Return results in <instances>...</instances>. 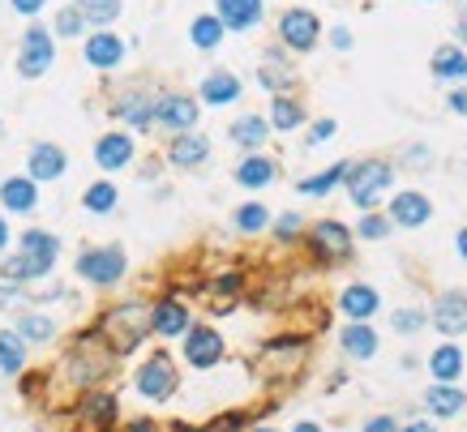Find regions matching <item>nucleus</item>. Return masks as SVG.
Instances as JSON below:
<instances>
[{"label":"nucleus","mask_w":467,"mask_h":432,"mask_svg":"<svg viewBox=\"0 0 467 432\" xmlns=\"http://www.w3.org/2000/svg\"><path fill=\"white\" fill-rule=\"evenodd\" d=\"M99 330H103V342L112 347V356H129L154 330V304L124 300V304H116V309H107L99 317Z\"/></svg>","instance_id":"nucleus-1"},{"label":"nucleus","mask_w":467,"mask_h":432,"mask_svg":"<svg viewBox=\"0 0 467 432\" xmlns=\"http://www.w3.org/2000/svg\"><path fill=\"white\" fill-rule=\"evenodd\" d=\"M391 180H394L391 163H382V159H365V163H356V168L347 171V197H352L365 215H373V206L382 201V192L391 189Z\"/></svg>","instance_id":"nucleus-2"},{"label":"nucleus","mask_w":467,"mask_h":432,"mask_svg":"<svg viewBox=\"0 0 467 432\" xmlns=\"http://www.w3.org/2000/svg\"><path fill=\"white\" fill-rule=\"evenodd\" d=\"M77 279H86L91 287H116L124 279V248L121 244L82 248V257H77Z\"/></svg>","instance_id":"nucleus-3"},{"label":"nucleus","mask_w":467,"mask_h":432,"mask_svg":"<svg viewBox=\"0 0 467 432\" xmlns=\"http://www.w3.org/2000/svg\"><path fill=\"white\" fill-rule=\"evenodd\" d=\"M133 385L138 394L150 398V403H163L176 394V364L168 360V351H154L150 360H142V368L133 373Z\"/></svg>","instance_id":"nucleus-4"},{"label":"nucleus","mask_w":467,"mask_h":432,"mask_svg":"<svg viewBox=\"0 0 467 432\" xmlns=\"http://www.w3.org/2000/svg\"><path fill=\"white\" fill-rule=\"evenodd\" d=\"M56 60V43H51V30L44 26H30L22 35V48H18V73L22 77H44Z\"/></svg>","instance_id":"nucleus-5"},{"label":"nucleus","mask_w":467,"mask_h":432,"mask_svg":"<svg viewBox=\"0 0 467 432\" xmlns=\"http://www.w3.org/2000/svg\"><path fill=\"white\" fill-rule=\"evenodd\" d=\"M318 35H321V22L309 9H288V13L279 18V39L292 51H313Z\"/></svg>","instance_id":"nucleus-6"},{"label":"nucleus","mask_w":467,"mask_h":432,"mask_svg":"<svg viewBox=\"0 0 467 432\" xmlns=\"http://www.w3.org/2000/svg\"><path fill=\"white\" fill-rule=\"evenodd\" d=\"M309 248L318 253L321 262H339L352 253V232H347L344 223H335V218H321L313 223V232H309Z\"/></svg>","instance_id":"nucleus-7"},{"label":"nucleus","mask_w":467,"mask_h":432,"mask_svg":"<svg viewBox=\"0 0 467 432\" xmlns=\"http://www.w3.org/2000/svg\"><path fill=\"white\" fill-rule=\"evenodd\" d=\"M18 253L30 262L35 279H44V274H51V265L60 257V240L51 232H44V227H30V232H22V248Z\"/></svg>","instance_id":"nucleus-8"},{"label":"nucleus","mask_w":467,"mask_h":432,"mask_svg":"<svg viewBox=\"0 0 467 432\" xmlns=\"http://www.w3.org/2000/svg\"><path fill=\"white\" fill-rule=\"evenodd\" d=\"M69 168V159H65V150L56 142H35L30 145V154H26V176L35 180V185H48V180H60Z\"/></svg>","instance_id":"nucleus-9"},{"label":"nucleus","mask_w":467,"mask_h":432,"mask_svg":"<svg viewBox=\"0 0 467 432\" xmlns=\"http://www.w3.org/2000/svg\"><path fill=\"white\" fill-rule=\"evenodd\" d=\"M154 124H163L172 133H194L197 103L189 95H159L154 98Z\"/></svg>","instance_id":"nucleus-10"},{"label":"nucleus","mask_w":467,"mask_h":432,"mask_svg":"<svg viewBox=\"0 0 467 432\" xmlns=\"http://www.w3.org/2000/svg\"><path fill=\"white\" fill-rule=\"evenodd\" d=\"M185 360L194 364V368H215L223 360V338L210 326H194L185 334Z\"/></svg>","instance_id":"nucleus-11"},{"label":"nucleus","mask_w":467,"mask_h":432,"mask_svg":"<svg viewBox=\"0 0 467 432\" xmlns=\"http://www.w3.org/2000/svg\"><path fill=\"white\" fill-rule=\"evenodd\" d=\"M433 326L446 338L467 334V291H446L442 300L433 304Z\"/></svg>","instance_id":"nucleus-12"},{"label":"nucleus","mask_w":467,"mask_h":432,"mask_svg":"<svg viewBox=\"0 0 467 432\" xmlns=\"http://www.w3.org/2000/svg\"><path fill=\"white\" fill-rule=\"evenodd\" d=\"M82 56H86V65H91V69H116V65L124 60L121 35H112V30H95V35L86 39Z\"/></svg>","instance_id":"nucleus-13"},{"label":"nucleus","mask_w":467,"mask_h":432,"mask_svg":"<svg viewBox=\"0 0 467 432\" xmlns=\"http://www.w3.org/2000/svg\"><path fill=\"white\" fill-rule=\"evenodd\" d=\"M77 420L91 432H107L116 424V398L103 394V389H91V394L82 398V407H77Z\"/></svg>","instance_id":"nucleus-14"},{"label":"nucleus","mask_w":467,"mask_h":432,"mask_svg":"<svg viewBox=\"0 0 467 432\" xmlns=\"http://www.w3.org/2000/svg\"><path fill=\"white\" fill-rule=\"evenodd\" d=\"M35 201H39V185H35L30 176H9V180L0 185V206H4V215H30Z\"/></svg>","instance_id":"nucleus-15"},{"label":"nucleus","mask_w":467,"mask_h":432,"mask_svg":"<svg viewBox=\"0 0 467 432\" xmlns=\"http://www.w3.org/2000/svg\"><path fill=\"white\" fill-rule=\"evenodd\" d=\"M133 159V137L129 133H103L95 142V163L103 171H121Z\"/></svg>","instance_id":"nucleus-16"},{"label":"nucleus","mask_w":467,"mask_h":432,"mask_svg":"<svg viewBox=\"0 0 467 432\" xmlns=\"http://www.w3.org/2000/svg\"><path fill=\"white\" fill-rule=\"evenodd\" d=\"M194 330V321H189V304H180V300H159L154 304V334L159 338H180Z\"/></svg>","instance_id":"nucleus-17"},{"label":"nucleus","mask_w":467,"mask_h":432,"mask_svg":"<svg viewBox=\"0 0 467 432\" xmlns=\"http://www.w3.org/2000/svg\"><path fill=\"white\" fill-rule=\"evenodd\" d=\"M429 218H433V206L424 192H399L391 201V223H399V227H424Z\"/></svg>","instance_id":"nucleus-18"},{"label":"nucleus","mask_w":467,"mask_h":432,"mask_svg":"<svg viewBox=\"0 0 467 432\" xmlns=\"http://www.w3.org/2000/svg\"><path fill=\"white\" fill-rule=\"evenodd\" d=\"M112 112H116L124 124H133L138 133H146L150 124H154V98L138 95V90H129V95H121L116 103H112Z\"/></svg>","instance_id":"nucleus-19"},{"label":"nucleus","mask_w":467,"mask_h":432,"mask_svg":"<svg viewBox=\"0 0 467 432\" xmlns=\"http://www.w3.org/2000/svg\"><path fill=\"white\" fill-rule=\"evenodd\" d=\"M339 309H344L352 321H369L373 312L382 309V295H377L369 283H352V287H344V295H339Z\"/></svg>","instance_id":"nucleus-20"},{"label":"nucleus","mask_w":467,"mask_h":432,"mask_svg":"<svg viewBox=\"0 0 467 432\" xmlns=\"http://www.w3.org/2000/svg\"><path fill=\"white\" fill-rule=\"evenodd\" d=\"M168 159H172L176 168H202V163L210 159V142H206L202 133H176Z\"/></svg>","instance_id":"nucleus-21"},{"label":"nucleus","mask_w":467,"mask_h":432,"mask_svg":"<svg viewBox=\"0 0 467 432\" xmlns=\"http://www.w3.org/2000/svg\"><path fill=\"white\" fill-rule=\"evenodd\" d=\"M463 364L467 356L455 347V342H442L433 356H429V373H433V381L438 385H455L459 381V373H463Z\"/></svg>","instance_id":"nucleus-22"},{"label":"nucleus","mask_w":467,"mask_h":432,"mask_svg":"<svg viewBox=\"0 0 467 432\" xmlns=\"http://www.w3.org/2000/svg\"><path fill=\"white\" fill-rule=\"evenodd\" d=\"M219 22L227 30H253L262 22V0H219Z\"/></svg>","instance_id":"nucleus-23"},{"label":"nucleus","mask_w":467,"mask_h":432,"mask_svg":"<svg viewBox=\"0 0 467 432\" xmlns=\"http://www.w3.org/2000/svg\"><path fill=\"white\" fill-rule=\"evenodd\" d=\"M202 98L206 103H215V107H227V103H236L241 98V77L227 69H215L206 82H202Z\"/></svg>","instance_id":"nucleus-24"},{"label":"nucleus","mask_w":467,"mask_h":432,"mask_svg":"<svg viewBox=\"0 0 467 432\" xmlns=\"http://www.w3.org/2000/svg\"><path fill=\"white\" fill-rule=\"evenodd\" d=\"M433 77L438 82H467V51H459V43H446L433 51Z\"/></svg>","instance_id":"nucleus-25"},{"label":"nucleus","mask_w":467,"mask_h":432,"mask_svg":"<svg viewBox=\"0 0 467 432\" xmlns=\"http://www.w3.org/2000/svg\"><path fill=\"white\" fill-rule=\"evenodd\" d=\"M424 407L433 411V415H442V420H450V415H459V411L467 407V394L459 385H429Z\"/></svg>","instance_id":"nucleus-26"},{"label":"nucleus","mask_w":467,"mask_h":432,"mask_svg":"<svg viewBox=\"0 0 467 432\" xmlns=\"http://www.w3.org/2000/svg\"><path fill=\"white\" fill-rule=\"evenodd\" d=\"M339 342H344V351L352 356V360H369V356H377V334H373L365 321H352L344 334H339Z\"/></svg>","instance_id":"nucleus-27"},{"label":"nucleus","mask_w":467,"mask_h":432,"mask_svg":"<svg viewBox=\"0 0 467 432\" xmlns=\"http://www.w3.org/2000/svg\"><path fill=\"white\" fill-rule=\"evenodd\" d=\"M22 364H26V338L18 330H0V373L18 377Z\"/></svg>","instance_id":"nucleus-28"},{"label":"nucleus","mask_w":467,"mask_h":432,"mask_svg":"<svg viewBox=\"0 0 467 432\" xmlns=\"http://www.w3.org/2000/svg\"><path fill=\"white\" fill-rule=\"evenodd\" d=\"M271 180H274V163L262 159V154H249L245 163L236 168V185H245V189H266Z\"/></svg>","instance_id":"nucleus-29"},{"label":"nucleus","mask_w":467,"mask_h":432,"mask_svg":"<svg viewBox=\"0 0 467 432\" xmlns=\"http://www.w3.org/2000/svg\"><path fill=\"white\" fill-rule=\"evenodd\" d=\"M223 30H227V26L219 22V13H202V18H194V26H189V39H194V48L210 51V48H219Z\"/></svg>","instance_id":"nucleus-30"},{"label":"nucleus","mask_w":467,"mask_h":432,"mask_svg":"<svg viewBox=\"0 0 467 432\" xmlns=\"http://www.w3.org/2000/svg\"><path fill=\"white\" fill-rule=\"evenodd\" d=\"M266 137H271V124L262 121V116H241V121L232 124V142L245 145V150H257Z\"/></svg>","instance_id":"nucleus-31"},{"label":"nucleus","mask_w":467,"mask_h":432,"mask_svg":"<svg viewBox=\"0 0 467 432\" xmlns=\"http://www.w3.org/2000/svg\"><path fill=\"white\" fill-rule=\"evenodd\" d=\"M116 201H121V192H116V185H107V180H95L91 189L82 192V206H86L91 215H112Z\"/></svg>","instance_id":"nucleus-32"},{"label":"nucleus","mask_w":467,"mask_h":432,"mask_svg":"<svg viewBox=\"0 0 467 432\" xmlns=\"http://www.w3.org/2000/svg\"><path fill=\"white\" fill-rule=\"evenodd\" d=\"M347 171H352V163H335V168H326L321 176H309V180H300L296 189L305 192V197H326V192L335 189L339 180H347Z\"/></svg>","instance_id":"nucleus-33"},{"label":"nucleus","mask_w":467,"mask_h":432,"mask_svg":"<svg viewBox=\"0 0 467 432\" xmlns=\"http://www.w3.org/2000/svg\"><path fill=\"white\" fill-rule=\"evenodd\" d=\"M18 334H22L26 342H51V338H56V321H51L48 312H22Z\"/></svg>","instance_id":"nucleus-34"},{"label":"nucleus","mask_w":467,"mask_h":432,"mask_svg":"<svg viewBox=\"0 0 467 432\" xmlns=\"http://www.w3.org/2000/svg\"><path fill=\"white\" fill-rule=\"evenodd\" d=\"M300 121H305V107H300L296 98H288V95L271 98V124L279 129V133H288V129H296Z\"/></svg>","instance_id":"nucleus-35"},{"label":"nucleus","mask_w":467,"mask_h":432,"mask_svg":"<svg viewBox=\"0 0 467 432\" xmlns=\"http://www.w3.org/2000/svg\"><path fill=\"white\" fill-rule=\"evenodd\" d=\"M262 86H271V90H288L292 86V69H288L283 56L266 51V60H262Z\"/></svg>","instance_id":"nucleus-36"},{"label":"nucleus","mask_w":467,"mask_h":432,"mask_svg":"<svg viewBox=\"0 0 467 432\" xmlns=\"http://www.w3.org/2000/svg\"><path fill=\"white\" fill-rule=\"evenodd\" d=\"M232 223H236V232L257 236V232L271 223V215H266V206H262V201H249V206H241V210H236V218H232Z\"/></svg>","instance_id":"nucleus-37"},{"label":"nucleus","mask_w":467,"mask_h":432,"mask_svg":"<svg viewBox=\"0 0 467 432\" xmlns=\"http://www.w3.org/2000/svg\"><path fill=\"white\" fill-rule=\"evenodd\" d=\"M74 4L86 13V22H95V26H107L121 18V0H74Z\"/></svg>","instance_id":"nucleus-38"},{"label":"nucleus","mask_w":467,"mask_h":432,"mask_svg":"<svg viewBox=\"0 0 467 432\" xmlns=\"http://www.w3.org/2000/svg\"><path fill=\"white\" fill-rule=\"evenodd\" d=\"M56 35H65V39H77L82 30H86V13L77 9V4H65L60 13H56V26H51Z\"/></svg>","instance_id":"nucleus-39"},{"label":"nucleus","mask_w":467,"mask_h":432,"mask_svg":"<svg viewBox=\"0 0 467 432\" xmlns=\"http://www.w3.org/2000/svg\"><path fill=\"white\" fill-rule=\"evenodd\" d=\"M391 218L386 215H365L360 223H356V236H365V240H386L391 236Z\"/></svg>","instance_id":"nucleus-40"},{"label":"nucleus","mask_w":467,"mask_h":432,"mask_svg":"<svg viewBox=\"0 0 467 432\" xmlns=\"http://www.w3.org/2000/svg\"><path fill=\"white\" fill-rule=\"evenodd\" d=\"M391 326L399 330V334H416V330H424V312L420 309H399L391 317Z\"/></svg>","instance_id":"nucleus-41"},{"label":"nucleus","mask_w":467,"mask_h":432,"mask_svg":"<svg viewBox=\"0 0 467 432\" xmlns=\"http://www.w3.org/2000/svg\"><path fill=\"white\" fill-rule=\"evenodd\" d=\"M274 232H279V240H296V232H300V215H283L274 223Z\"/></svg>","instance_id":"nucleus-42"},{"label":"nucleus","mask_w":467,"mask_h":432,"mask_svg":"<svg viewBox=\"0 0 467 432\" xmlns=\"http://www.w3.org/2000/svg\"><path fill=\"white\" fill-rule=\"evenodd\" d=\"M330 137H335V121L326 116V121L313 124V133H309V145H321V142H330Z\"/></svg>","instance_id":"nucleus-43"},{"label":"nucleus","mask_w":467,"mask_h":432,"mask_svg":"<svg viewBox=\"0 0 467 432\" xmlns=\"http://www.w3.org/2000/svg\"><path fill=\"white\" fill-rule=\"evenodd\" d=\"M365 432H403V428L394 424V415H373L369 424H365Z\"/></svg>","instance_id":"nucleus-44"},{"label":"nucleus","mask_w":467,"mask_h":432,"mask_svg":"<svg viewBox=\"0 0 467 432\" xmlns=\"http://www.w3.org/2000/svg\"><path fill=\"white\" fill-rule=\"evenodd\" d=\"M9 4H13V9L22 13V18H35V13H39V9H44L48 0H9Z\"/></svg>","instance_id":"nucleus-45"},{"label":"nucleus","mask_w":467,"mask_h":432,"mask_svg":"<svg viewBox=\"0 0 467 432\" xmlns=\"http://www.w3.org/2000/svg\"><path fill=\"white\" fill-rule=\"evenodd\" d=\"M450 112L467 116V86H455V90H450Z\"/></svg>","instance_id":"nucleus-46"},{"label":"nucleus","mask_w":467,"mask_h":432,"mask_svg":"<svg viewBox=\"0 0 467 432\" xmlns=\"http://www.w3.org/2000/svg\"><path fill=\"white\" fill-rule=\"evenodd\" d=\"M330 43H335V48H339V51H347V48H352V35H347V26H335V35H330Z\"/></svg>","instance_id":"nucleus-47"},{"label":"nucleus","mask_w":467,"mask_h":432,"mask_svg":"<svg viewBox=\"0 0 467 432\" xmlns=\"http://www.w3.org/2000/svg\"><path fill=\"white\" fill-rule=\"evenodd\" d=\"M232 428H241V415H223V420L210 424V432H232Z\"/></svg>","instance_id":"nucleus-48"},{"label":"nucleus","mask_w":467,"mask_h":432,"mask_svg":"<svg viewBox=\"0 0 467 432\" xmlns=\"http://www.w3.org/2000/svg\"><path fill=\"white\" fill-rule=\"evenodd\" d=\"M22 287H13V283H0V304H9V300H18Z\"/></svg>","instance_id":"nucleus-49"},{"label":"nucleus","mask_w":467,"mask_h":432,"mask_svg":"<svg viewBox=\"0 0 467 432\" xmlns=\"http://www.w3.org/2000/svg\"><path fill=\"white\" fill-rule=\"evenodd\" d=\"M121 432H154V424H150V420H133V424H124Z\"/></svg>","instance_id":"nucleus-50"},{"label":"nucleus","mask_w":467,"mask_h":432,"mask_svg":"<svg viewBox=\"0 0 467 432\" xmlns=\"http://www.w3.org/2000/svg\"><path fill=\"white\" fill-rule=\"evenodd\" d=\"M9 236H13V232H9V223H4V215H0V253H4V244H9Z\"/></svg>","instance_id":"nucleus-51"},{"label":"nucleus","mask_w":467,"mask_h":432,"mask_svg":"<svg viewBox=\"0 0 467 432\" xmlns=\"http://www.w3.org/2000/svg\"><path fill=\"white\" fill-rule=\"evenodd\" d=\"M292 432H321V424H313V420H300Z\"/></svg>","instance_id":"nucleus-52"},{"label":"nucleus","mask_w":467,"mask_h":432,"mask_svg":"<svg viewBox=\"0 0 467 432\" xmlns=\"http://www.w3.org/2000/svg\"><path fill=\"white\" fill-rule=\"evenodd\" d=\"M455 244H459V257H463V262H467V227H463V232H459V236H455Z\"/></svg>","instance_id":"nucleus-53"},{"label":"nucleus","mask_w":467,"mask_h":432,"mask_svg":"<svg viewBox=\"0 0 467 432\" xmlns=\"http://www.w3.org/2000/svg\"><path fill=\"white\" fill-rule=\"evenodd\" d=\"M403 432H438V428H433V424H424V420H416V424H408Z\"/></svg>","instance_id":"nucleus-54"},{"label":"nucleus","mask_w":467,"mask_h":432,"mask_svg":"<svg viewBox=\"0 0 467 432\" xmlns=\"http://www.w3.org/2000/svg\"><path fill=\"white\" fill-rule=\"evenodd\" d=\"M459 39H463V43H467V4H463V9H459Z\"/></svg>","instance_id":"nucleus-55"},{"label":"nucleus","mask_w":467,"mask_h":432,"mask_svg":"<svg viewBox=\"0 0 467 432\" xmlns=\"http://www.w3.org/2000/svg\"><path fill=\"white\" fill-rule=\"evenodd\" d=\"M253 432H274V428H253Z\"/></svg>","instance_id":"nucleus-56"}]
</instances>
